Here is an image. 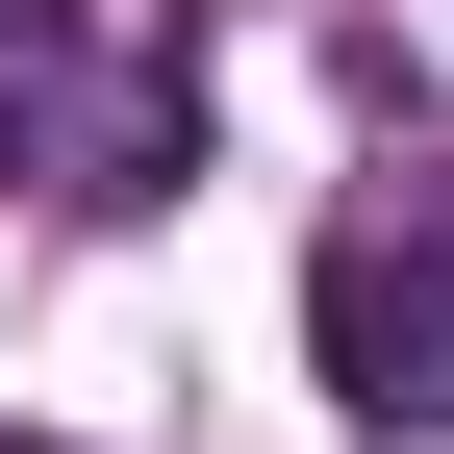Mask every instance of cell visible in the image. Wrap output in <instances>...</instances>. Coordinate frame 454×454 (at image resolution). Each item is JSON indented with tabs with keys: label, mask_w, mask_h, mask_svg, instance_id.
<instances>
[{
	"label": "cell",
	"mask_w": 454,
	"mask_h": 454,
	"mask_svg": "<svg viewBox=\"0 0 454 454\" xmlns=\"http://www.w3.org/2000/svg\"><path fill=\"white\" fill-rule=\"evenodd\" d=\"M0 454H51V429H0Z\"/></svg>",
	"instance_id": "3957f363"
},
{
	"label": "cell",
	"mask_w": 454,
	"mask_h": 454,
	"mask_svg": "<svg viewBox=\"0 0 454 454\" xmlns=\"http://www.w3.org/2000/svg\"><path fill=\"white\" fill-rule=\"evenodd\" d=\"M0 177L51 202H177L202 177V51L127 0H0Z\"/></svg>",
	"instance_id": "6da1fadb"
},
{
	"label": "cell",
	"mask_w": 454,
	"mask_h": 454,
	"mask_svg": "<svg viewBox=\"0 0 454 454\" xmlns=\"http://www.w3.org/2000/svg\"><path fill=\"white\" fill-rule=\"evenodd\" d=\"M303 354L354 429H454V202H354L303 253Z\"/></svg>",
	"instance_id": "7a4b0ae2"
}]
</instances>
